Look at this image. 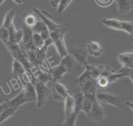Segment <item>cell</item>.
Masks as SVG:
<instances>
[{
  "label": "cell",
  "mask_w": 133,
  "mask_h": 126,
  "mask_svg": "<svg viewBox=\"0 0 133 126\" xmlns=\"http://www.w3.org/2000/svg\"><path fill=\"white\" fill-rule=\"evenodd\" d=\"M53 44H54L55 46L61 59L65 55L68 54V50L65 46L63 38H60L57 39L54 41Z\"/></svg>",
  "instance_id": "21"
},
{
  "label": "cell",
  "mask_w": 133,
  "mask_h": 126,
  "mask_svg": "<svg viewBox=\"0 0 133 126\" xmlns=\"http://www.w3.org/2000/svg\"><path fill=\"white\" fill-rule=\"evenodd\" d=\"M9 32L8 28H5L1 26L0 27V39L5 44L9 39Z\"/></svg>",
  "instance_id": "34"
},
{
  "label": "cell",
  "mask_w": 133,
  "mask_h": 126,
  "mask_svg": "<svg viewBox=\"0 0 133 126\" xmlns=\"http://www.w3.org/2000/svg\"><path fill=\"white\" fill-rule=\"evenodd\" d=\"M33 38L36 47L42 46L44 44V40L39 33H33Z\"/></svg>",
  "instance_id": "37"
},
{
  "label": "cell",
  "mask_w": 133,
  "mask_h": 126,
  "mask_svg": "<svg viewBox=\"0 0 133 126\" xmlns=\"http://www.w3.org/2000/svg\"><path fill=\"white\" fill-rule=\"evenodd\" d=\"M33 11L34 12L35 15L39 18L46 24L49 32L54 31L59 26V24H56L53 21L52 17L47 11L44 10H39L35 8L33 9Z\"/></svg>",
  "instance_id": "6"
},
{
  "label": "cell",
  "mask_w": 133,
  "mask_h": 126,
  "mask_svg": "<svg viewBox=\"0 0 133 126\" xmlns=\"http://www.w3.org/2000/svg\"><path fill=\"white\" fill-rule=\"evenodd\" d=\"M126 104L127 105H128V106H130V107H131V108L132 109V103H131V102H126Z\"/></svg>",
  "instance_id": "43"
},
{
  "label": "cell",
  "mask_w": 133,
  "mask_h": 126,
  "mask_svg": "<svg viewBox=\"0 0 133 126\" xmlns=\"http://www.w3.org/2000/svg\"><path fill=\"white\" fill-rule=\"evenodd\" d=\"M23 37V31L22 30H20L16 31V43L19 44Z\"/></svg>",
  "instance_id": "40"
},
{
  "label": "cell",
  "mask_w": 133,
  "mask_h": 126,
  "mask_svg": "<svg viewBox=\"0 0 133 126\" xmlns=\"http://www.w3.org/2000/svg\"><path fill=\"white\" fill-rule=\"evenodd\" d=\"M26 57L29 60V61L31 62V63L33 65L34 67H38V64L37 61L36 55L35 53V50H30L26 52Z\"/></svg>",
  "instance_id": "31"
},
{
  "label": "cell",
  "mask_w": 133,
  "mask_h": 126,
  "mask_svg": "<svg viewBox=\"0 0 133 126\" xmlns=\"http://www.w3.org/2000/svg\"><path fill=\"white\" fill-rule=\"evenodd\" d=\"M118 12L124 15L130 11L133 6V0H115Z\"/></svg>",
  "instance_id": "15"
},
{
  "label": "cell",
  "mask_w": 133,
  "mask_h": 126,
  "mask_svg": "<svg viewBox=\"0 0 133 126\" xmlns=\"http://www.w3.org/2000/svg\"><path fill=\"white\" fill-rule=\"evenodd\" d=\"M48 46L43 45L42 46L36 47L35 51L36 55L37 63L39 65H42L43 62L46 57V52L48 49Z\"/></svg>",
  "instance_id": "22"
},
{
  "label": "cell",
  "mask_w": 133,
  "mask_h": 126,
  "mask_svg": "<svg viewBox=\"0 0 133 126\" xmlns=\"http://www.w3.org/2000/svg\"><path fill=\"white\" fill-rule=\"evenodd\" d=\"M69 52L80 63L81 65H85L88 63L87 58L88 52L86 45H79L73 48Z\"/></svg>",
  "instance_id": "7"
},
{
  "label": "cell",
  "mask_w": 133,
  "mask_h": 126,
  "mask_svg": "<svg viewBox=\"0 0 133 126\" xmlns=\"http://www.w3.org/2000/svg\"><path fill=\"white\" fill-rule=\"evenodd\" d=\"M122 74L123 76H128L129 77L131 80H132V74H133V68L130 67H124L120 69L118 71L116 72Z\"/></svg>",
  "instance_id": "36"
},
{
  "label": "cell",
  "mask_w": 133,
  "mask_h": 126,
  "mask_svg": "<svg viewBox=\"0 0 133 126\" xmlns=\"http://www.w3.org/2000/svg\"><path fill=\"white\" fill-rule=\"evenodd\" d=\"M88 118L96 122H101L104 118V109L97 100L92 102L91 109L87 115Z\"/></svg>",
  "instance_id": "5"
},
{
  "label": "cell",
  "mask_w": 133,
  "mask_h": 126,
  "mask_svg": "<svg viewBox=\"0 0 133 126\" xmlns=\"http://www.w3.org/2000/svg\"><path fill=\"white\" fill-rule=\"evenodd\" d=\"M4 1H5V0H0V6H1V5L4 2Z\"/></svg>",
  "instance_id": "44"
},
{
  "label": "cell",
  "mask_w": 133,
  "mask_h": 126,
  "mask_svg": "<svg viewBox=\"0 0 133 126\" xmlns=\"http://www.w3.org/2000/svg\"><path fill=\"white\" fill-rule=\"evenodd\" d=\"M17 109L15 107H6L0 115V124L8 117L13 115Z\"/></svg>",
  "instance_id": "26"
},
{
  "label": "cell",
  "mask_w": 133,
  "mask_h": 126,
  "mask_svg": "<svg viewBox=\"0 0 133 126\" xmlns=\"http://www.w3.org/2000/svg\"><path fill=\"white\" fill-rule=\"evenodd\" d=\"M8 29L9 32V36L8 41L7 43H11V44L17 43L16 41V30L15 29L14 24H12L9 27H8ZM17 44H18V43H17Z\"/></svg>",
  "instance_id": "35"
},
{
  "label": "cell",
  "mask_w": 133,
  "mask_h": 126,
  "mask_svg": "<svg viewBox=\"0 0 133 126\" xmlns=\"http://www.w3.org/2000/svg\"><path fill=\"white\" fill-rule=\"evenodd\" d=\"M39 20L37 19V22L35 24V25L31 27L32 31L33 33H39L41 32L43 29L46 26V24L43 22V21L39 18Z\"/></svg>",
  "instance_id": "33"
},
{
  "label": "cell",
  "mask_w": 133,
  "mask_h": 126,
  "mask_svg": "<svg viewBox=\"0 0 133 126\" xmlns=\"http://www.w3.org/2000/svg\"><path fill=\"white\" fill-rule=\"evenodd\" d=\"M70 72L67 67L60 62V64L52 67L49 72L52 76V82H56L58 80H60L62 78L63 75L66 72Z\"/></svg>",
  "instance_id": "10"
},
{
  "label": "cell",
  "mask_w": 133,
  "mask_h": 126,
  "mask_svg": "<svg viewBox=\"0 0 133 126\" xmlns=\"http://www.w3.org/2000/svg\"><path fill=\"white\" fill-rule=\"evenodd\" d=\"M86 47L88 53L96 57L100 56L103 51L100 44L97 41H89Z\"/></svg>",
  "instance_id": "12"
},
{
  "label": "cell",
  "mask_w": 133,
  "mask_h": 126,
  "mask_svg": "<svg viewBox=\"0 0 133 126\" xmlns=\"http://www.w3.org/2000/svg\"><path fill=\"white\" fill-rule=\"evenodd\" d=\"M84 66L86 68L85 72L75 80V83L79 87L89 79H97L100 75L104 65L95 66L89 65L87 63Z\"/></svg>",
  "instance_id": "2"
},
{
  "label": "cell",
  "mask_w": 133,
  "mask_h": 126,
  "mask_svg": "<svg viewBox=\"0 0 133 126\" xmlns=\"http://www.w3.org/2000/svg\"><path fill=\"white\" fill-rule=\"evenodd\" d=\"M25 72V69L23 65L17 60L14 59L12 63V71L11 74V76L16 77L23 78V75Z\"/></svg>",
  "instance_id": "18"
},
{
  "label": "cell",
  "mask_w": 133,
  "mask_h": 126,
  "mask_svg": "<svg viewBox=\"0 0 133 126\" xmlns=\"http://www.w3.org/2000/svg\"><path fill=\"white\" fill-rule=\"evenodd\" d=\"M16 3H17L18 5H21L22 3H24L25 0H13Z\"/></svg>",
  "instance_id": "42"
},
{
  "label": "cell",
  "mask_w": 133,
  "mask_h": 126,
  "mask_svg": "<svg viewBox=\"0 0 133 126\" xmlns=\"http://www.w3.org/2000/svg\"><path fill=\"white\" fill-rule=\"evenodd\" d=\"M92 104V102H91L90 100H89L87 98L84 97L82 103L81 110H83L84 113H86L87 115H88L91 109Z\"/></svg>",
  "instance_id": "30"
},
{
  "label": "cell",
  "mask_w": 133,
  "mask_h": 126,
  "mask_svg": "<svg viewBox=\"0 0 133 126\" xmlns=\"http://www.w3.org/2000/svg\"><path fill=\"white\" fill-rule=\"evenodd\" d=\"M78 113L74 111L69 116L64 118V121L62 123V125L64 126H74Z\"/></svg>",
  "instance_id": "28"
},
{
  "label": "cell",
  "mask_w": 133,
  "mask_h": 126,
  "mask_svg": "<svg viewBox=\"0 0 133 126\" xmlns=\"http://www.w3.org/2000/svg\"><path fill=\"white\" fill-rule=\"evenodd\" d=\"M10 53L14 58L19 61L24 67L26 72H31L34 67L29 61L26 55L21 49L19 44L7 43L5 44Z\"/></svg>",
  "instance_id": "1"
},
{
  "label": "cell",
  "mask_w": 133,
  "mask_h": 126,
  "mask_svg": "<svg viewBox=\"0 0 133 126\" xmlns=\"http://www.w3.org/2000/svg\"><path fill=\"white\" fill-rule=\"evenodd\" d=\"M122 30L126 32L129 34V39L131 41H132V27L133 23L132 21H121Z\"/></svg>",
  "instance_id": "27"
},
{
  "label": "cell",
  "mask_w": 133,
  "mask_h": 126,
  "mask_svg": "<svg viewBox=\"0 0 133 126\" xmlns=\"http://www.w3.org/2000/svg\"><path fill=\"white\" fill-rule=\"evenodd\" d=\"M80 88L83 93H96L98 88L96 79H91L84 83Z\"/></svg>",
  "instance_id": "16"
},
{
  "label": "cell",
  "mask_w": 133,
  "mask_h": 126,
  "mask_svg": "<svg viewBox=\"0 0 133 126\" xmlns=\"http://www.w3.org/2000/svg\"><path fill=\"white\" fill-rule=\"evenodd\" d=\"M23 20L24 21H23V23H24L25 25H26V26H28L29 27H32L35 25V24L37 22V16L36 15L35 16L31 15V14L28 15L24 17Z\"/></svg>",
  "instance_id": "29"
},
{
  "label": "cell",
  "mask_w": 133,
  "mask_h": 126,
  "mask_svg": "<svg viewBox=\"0 0 133 126\" xmlns=\"http://www.w3.org/2000/svg\"><path fill=\"white\" fill-rule=\"evenodd\" d=\"M96 96L97 100L100 102L111 104L121 108L122 107V104L119 99L112 94L103 92L97 93Z\"/></svg>",
  "instance_id": "9"
},
{
  "label": "cell",
  "mask_w": 133,
  "mask_h": 126,
  "mask_svg": "<svg viewBox=\"0 0 133 126\" xmlns=\"http://www.w3.org/2000/svg\"><path fill=\"white\" fill-rule=\"evenodd\" d=\"M72 0H50V4L54 7H56L59 4L57 10V14L61 15Z\"/></svg>",
  "instance_id": "23"
},
{
  "label": "cell",
  "mask_w": 133,
  "mask_h": 126,
  "mask_svg": "<svg viewBox=\"0 0 133 126\" xmlns=\"http://www.w3.org/2000/svg\"><path fill=\"white\" fill-rule=\"evenodd\" d=\"M102 23L107 27L117 30H122V23L121 21L116 19H103Z\"/></svg>",
  "instance_id": "24"
},
{
  "label": "cell",
  "mask_w": 133,
  "mask_h": 126,
  "mask_svg": "<svg viewBox=\"0 0 133 126\" xmlns=\"http://www.w3.org/2000/svg\"><path fill=\"white\" fill-rule=\"evenodd\" d=\"M119 63L124 67L132 68L133 67V53L126 52L120 53L118 55Z\"/></svg>",
  "instance_id": "17"
},
{
  "label": "cell",
  "mask_w": 133,
  "mask_h": 126,
  "mask_svg": "<svg viewBox=\"0 0 133 126\" xmlns=\"http://www.w3.org/2000/svg\"><path fill=\"white\" fill-rule=\"evenodd\" d=\"M22 91L24 92L25 97L31 101H36V93L34 85L31 82L28 81L25 87L22 89Z\"/></svg>",
  "instance_id": "14"
},
{
  "label": "cell",
  "mask_w": 133,
  "mask_h": 126,
  "mask_svg": "<svg viewBox=\"0 0 133 126\" xmlns=\"http://www.w3.org/2000/svg\"><path fill=\"white\" fill-rule=\"evenodd\" d=\"M33 73L36 81H39L46 83L47 81L52 80V76L51 74L50 73L44 72L40 68L36 70L35 72H33Z\"/></svg>",
  "instance_id": "20"
},
{
  "label": "cell",
  "mask_w": 133,
  "mask_h": 126,
  "mask_svg": "<svg viewBox=\"0 0 133 126\" xmlns=\"http://www.w3.org/2000/svg\"><path fill=\"white\" fill-rule=\"evenodd\" d=\"M75 109V101L73 97L68 95L64 100V118L72 113Z\"/></svg>",
  "instance_id": "19"
},
{
  "label": "cell",
  "mask_w": 133,
  "mask_h": 126,
  "mask_svg": "<svg viewBox=\"0 0 133 126\" xmlns=\"http://www.w3.org/2000/svg\"><path fill=\"white\" fill-rule=\"evenodd\" d=\"M7 105L6 103V102H4V103H3L2 104H0V115L1 114V113H2V111L6 108L7 107Z\"/></svg>",
  "instance_id": "41"
},
{
  "label": "cell",
  "mask_w": 133,
  "mask_h": 126,
  "mask_svg": "<svg viewBox=\"0 0 133 126\" xmlns=\"http://www.w3.org/2000/svg\"><path fill=\"white\" fill-rule=\"evenodd\" d=\"M15 15V11H14V10L11 9L9 10L6 13V14L4 17L3 23L2 24V26L5 28H8L12 24H13L12 21H13V19Z\"/></svg>",
  "instance_id": "25"
},
{
  "label": "cell",
  "mask_w": 133,
  "mask_h": 126,
  "mask_svg": "<svg viewBox=\"0 0 133 126\" xmlns=\"http://www.w3.org/2000/svg\"><path fill=\"white\" fill-rule=\"evenodd\" d=\"M34 86L36 93L37 106L40 108L46 104L50 91L46 86V83L39 81H36Z\"/></svg>",
  "instance_id": "4"
},
{
  "label": "cell",
  "mask_w": 133,
  "mask_h": 126,
  "mask_svg": "<svg viewBox=\"0 0 133 126\" xmlns=\"http://www.w3.org/2000/svg\"><path fill=\"white\" fill-rule=\"evenodd\" d=\"M75 101V109L74 111L77 113L81 110V106L83 100L84 99V94L79 86H77L76 88L74 90L72 96Z\"/></svg>",
  "instance_id": "13"
},
{
  "label": "cell",
  "mask_w": 133,
  "mask_h": 126,
  "mask_svg": "<svg viewBox=\"0 0 133 126\" xmlns=\"http://www.w3.org/2000/svg\"><path fill=\"white\" fill-rule=\"evenodd\" d=\"M22 30L23 31V37L22 46H20L21 49L23 53L26 55V52L30 50H34L36 49V46L34 44L33 38V32L32 29L22 23Z\"/></svg>",
  "instance_id": "3"
},
{
  "label": "cell",
  "mask_w": 133,
  "mask_h": 126,
  "mask_svg": "<svg viewBox=\"0 0 133 126\" xmlns=\"http://www.w3.org/2000/svg\"><path fill=\"white\" fill-rule=\"evenodd\" d=\"M51 92L54 100L57 101L63 102L68 95H69L65 86L57 81L53 82Z\"/></svg>",
  "instance_id": "8"
},
{
  "label": "cell",
  "mask_w": 133,
  "mask_h": 126,
  "mask_svg": "<svg viewBox=\"0 0 133 126\" xmlns=\"http://www.w3.org/2000/svg\"><path fill=\"white\" fill-rule=\"evenodd\" d=\"M98 87L104 88L107 87L110 83L107 76L103 75H99L96 79Z\"/></svg>",
  "instance_id": "32"
},
{
  "label": "cell",
  "mask_w": 133,
  "mask_h": 126,
  "mask_svg": "<svg viewBox=\"0 0 133 126\" xmlns=\"http://www.w3.org/2000/svg\"><path fill=\"white\" fill-rule=\"evenodd\" d=\"M95 2L100 6L102 7H107L113 2L114 0H95Z\"/></svg>",
  "instance_id": "38"
},
{
  "label": "cell",
  "mask_w": 133,
  "mask_h": 126,
  "mask_svg": "<svg viewBox=\"0 0 133 126\" xmlns=\"http://www.w3.org/2000/svg\"><path fill=\"white\" fill-rule=\"evenodd\" d=\"M6 102L8 107L18 108L23 104L30 102V101L25 97L24 92L22 91L11 100H7L6 101Z\"/></svg>",
  "instance_id": "11"
},
{
  "label": "cell",
  "mask_w": 133,
  "mask_h": 126,
  "mask_svg": "<svg viewBox=\"0 0 133 126\" xmlns=\"http://www.w3.org/2000/svg\"><path fill=\"white\" fill-rule=\"evenodd\" d=\"M40 35H41L42 37L43 38V39L45 40V39H46L47 38H48V37H50V33H49V31L47 27V26H46L43 29V30L41 31V32L40 33Z\"/></svg>",
  "instance_id": "39"
}]
</instances>
